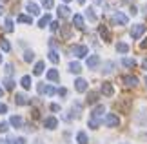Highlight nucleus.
I'll use <instances>...</instances> for the list:
<instances>
[{"mask_svg":"<svg viewBox=\"0 0 147 144\" xmlns=\"http://www.w3.org/2000/svg\"><path fill=\"white\" fill-rule=\"evenodd\" d=\"M104 122H105V126H109V128H116V126L120 124V119H118V115H115V113H107Z\"/></svg>","mask_w":147,"mask_h":144,"instance_id":"1","label":"nucleus"},{"mask_svg":"<svg viewBox=\"0 0 147 144\" xmlns=\"http://www.w3.org/2000/svg\"><path fill=\"white\" fill-rule=\"evenodd\" d=\"M71 53L78 57V59H82V57H86L87 55V46H80V44H76V46H73L71 48Z\"/></svg>","mask_w":147,"mask_h":144,"instance_id":"2","label":"nucleus"},{"mask_svg":"<svg viewBox=\"0 0 147 144\" xmlns=\"http://www.w3.org/2000/svg\"><path fill=\"white\" fill-rule=\"evenodd\" d=\"M145 33V26L144 24H136V26H133L131 27V37L134 38V40H138L140 37H142Z\"/></svg>","mask_w":147,"mask_h":144,"instance_id":"3","label":"nucleus"},{"mask_svg":"<svg viewBox=\"0 0 147 144\" xmlns=\"http://www.w3.org/2000/svg\"><path fill=\"white\" fill-rule=\"evenodd\" d=\"M111 20L115 22V24H120V26H127V22H129V18L122 13V11H116V13L113 15V18H111Z\"/></svg>","mask_w":147,"mask_h":144,"instance_id":"4","label":"nucleus"},{"mask_svg":"<svg viewBox=\"0 0 147 144\" xmlns=\"http://www.w3.org/2000/svg\"><path fill=\"white\" fill-rule=\"evenodd\" d=\"M134 120L140 124V126H145L147 124V108H142L140 111L134 115Z\"/></svg>","mask_w":147,"mask_h":144,"instance_id":"5","label":"nucleus"},{"mask_svg":"<svg viewBox=\"0 0 147 144\" xmlns=\"http://www.w3.org/2000/svg\"><path fill=\"white\" fill-rule=\"evenodd\" d=\"M122 80H123V84H125V86H129V88H134V86H138V78L134 77V75H125Z\"/></svg>","mask_w":147,"mask_h":144,"instance_id":"6","label":"nucleus"},{"mask_svg":"<svg viewBox=\"0 0 147 144\" xmlns=\"http://www.w3.org/2000/svg\"><path fill=\"white\" fill-rule=\"evenodd\" d=\"M75 89L78 93H84V91H87V82L84 78H76L75 80Z\"/></svg>","mask_w":147,"mask_h":144,"instance_id":"7","label":"nucleus"},{"mask_svg":"<svg viewBox=\"0 0 147 144\" xmlns=\"http://www.w3.org/2000/svg\"><path fill=\"white\" fill-rule=\"evenodd\" d=\"M38 93H46V95H55L56 89L53 86H46V84H40L38 86Z\"/></svg>","mask_w":147,"mask_h":144,"instance_id":"8","label":"nucleus"},{"mask_svg":"<svg viewBox=\"0 0 147 144\" xmlns=\"http://www.w3.org/2000/svg\"><path fill=\"white\" fill-rule=\"evenodd\" d=\"M105 111V108H104V104H98L96 108L93 109V113H91V119H96V120H100V117H102V113Z\"/></svg>","mask_w":147,"mask_h":144,"instance_id":"9","label":"nucleus"},{"mask_svg":"<svg viewBox=\"0 0 147 144\" xmlns=\"http://www.w3.org/2000/svg\"><path fill=\"white\" fill-rule=\"evenodd\" d=\"M98 64H100V57H98V55H91V57L87 59V68H89V70L96 68Z\"/></svg>","mask_w":147,"mask_h":144,"instance_id":"10","label":"nucleus"},{"mask_svg":"<svg viewBox=\"0 0 147 144\" xmlns=\"http://www.w3.org/2000/svg\"><path fill=\"white\" fill-rule=\"evenodd\" d=\"M44 126H46L47 130H55L56 126H58V120H56L55 117H47L46 120H44Z\"/></svg>","mask_w":147,"mask_h":144,"instance_id":"11","label":"nucleus"},{"mask_svg":"<svg viewBox=\"0 0 147 144\" xmlns=\"http://www.w3.org/2000/svg\"><path fill=\"white\" fill-rule=\"evenodd\" d=\"M15 102H16L18 106H26V104H29V99H27L24 93H18V95L15 97Z\"/></svg>","mask_w":147,"mask_h":144,"instance_id":"12","label":"nucleus"},{"mask_svg":"<svg viewBox=\"0 0 147 144\" xmlns=\"http://www.w3.org/2000/svg\"><path fill=\"white\" fill-rule=\"evenodd\" d=\"M9 124L13 126V128H20V126L24 124V120H22V117H18V115H13V117L9 119Z\"/></svg>","mask_w":147,"mask_h":144,"instance_id":"13","label":"nucleus"},{"mask_svg":"<svg viewBox=\"0 0 147 144\" xmlns=\"http://www.w3.org/2000/svg\"><path fill=\"white\" fill-rule=\"evenodd\" d=\"M102 93H104L105 97H111L113 93H115V89H113V86L109 82H104L102 84Z\"/></svg>","mask_w":147,"mask_h":144,"instance_id":"14","label":"nucleus"},{"mask_svg":"<svg viewBox=\"0 0 147 144\" xmlns=\"http://www.w3.org/2000/svg\"><path fill=\"white\" fill-rule=\"evenodd\" d=\"M26 9L29 11L31 15H38V13H40V8H38L35 2H27V4H26Z\"/></svg>","mask_w":147,"mask_h":144,"instance_id":"15","label":"nucleus"},{"mask_svg":"<svg viewBox=\"0 0 147 144\" xmlns=\"http://www.w3.org/2000/svg\"><path fill=\"white\" fill-rule=\"evenodd\" d=\"M98 31H100V35H102V38H104L105 42H109V40H111V33H109V29H107L105 26H100Z\"/></svg>","mask_w":147,"mask_h":144,"instance_id":"16","label":"nucleus"},{"mask_svg":"<svg viewBox=\"0 0 147 144\" xmlns=\"http://www.w3.org/2000/svg\"><path fill=\"white\" fill-rule=\"evenodd\" d=\"M73 26L78 27V29H82V27H84V18H82V15H75V16H73Z\"/></svg>","mask_w":147,"mask_h":144,"instance_id":"17","label":"nucleus"},{"mask_svg":"<svg viewBox=\"0 0 147 144\" xmlns=\"http://www.w3.org/2000/svg\"><path fill=\"white\" fill-rule=\"evenodd\" d=\"M76 141H78V144H87V133H86V131H78V133H76Z\"/></svg>","mask_w":147,"mask_h":144,"instance_id":"18","label":"nucleus"},{"mask_svg":"<svg viewBox=\"0 0 147 144\" xmlns=\"http://www.w3.org/2000/svg\"><path fill=\"white\" fill-rule=\"evenodd\" d=\"M20 84H22V88H24V89H29V88H31V77L24 75V77H22V80H20Z\"/></svg>","mask_w":147,"mask_h":144,"instance_id":"19","label":"nucleus"},{"mask_svg":"<svg viewBox=\"0 0 147 144\" xmlns=\"http://www.w3.org/2000/svg\"><path fill=\"white\" fill-rule=\"evenodd\" d=\"M69 13H71V9L67 8V5H60V8H58V15L62 16V18H65V16H69Z\"/></svg>","mask_w":147,"mask_h":144,"instance_id":"20","label":"nucleus"},{"mask_svg":"<svg viewBox=\"0 0 147 144\" xmlns=\"http://www.w3.org/2000/svg\"><path fill=\"white\" fill-rule=\"evenodd\" d=\"M122 64L125 66V68H134V66H136V60H134V59H127V57H123V59H122Z\"/></svg>","mask_w":147,"mask_h":144,"instance_id":"21","label":"nucleus"},{"mask_svg":"<svg viewBox=\"0 0 147 144\" xmlns=\"http://www.w3.org/2000/svg\"><path fill=\"white\" fill-rule=\"evenodd\" d=\"M116 51H118V53H127V51H129V46L125 42H118L116 44Z\"/></svg>","mask_w":147,"mask_h":144,"instance_id":"22","label":"nucleus"},{"mask_svg":"<svg viewBox=\"0 0 147 144\" xmlns=\"http://www.w3.org/2000/svg\"><path fill=\"white\" fill-rule=\"evenodd\" d=\"M69 71L71 73H80L82 71V66L78 64V62H71V64H69Z\"/></svg>","mask_w":147,"mask_h":144,"instance_id":"23","label":"nucleus"},{"mask_svg":"<svg viewBox=\"0 0 147 144\" xmlns=\"http://www.w3.org/2000/svg\"><path fill=\"white\" fill-rule=\"evenodd\" d=\"M49 22H51V16H49V15H46V16H42V18L38 20V27H46V26L49 24Z\"/></svg>","mask_w":147,"mask_h":144,"instance_id":"24","label":"nucleus"},{"mask_svg":"<svg viewBox=\"0 0 147 144\" xmlns=\"http://www.w3.org/2000/svg\"><path fill=\"white\" fill-rule=\"evenodd\" d=\"M49 60L53 62V64H58V60H60L58 53H56V51H53V49H51V51H49Z\"/></svg>","mask_w":147,"mask_h":144,"instance_id":"25","label":"nucleus"},{"mask_svg":"<svg viewBox=\"0 0 147 144\" xmlns=\"http://www.w3.org/2000/svg\"><path fill=\"white\" fill-rule=\"evenodd\" d=\"M47 78L53 80V82H56V80H58V71H56V70H49L47 71Z\"/></svg>","mask_w":147,"mask_h":144,"instance_id":"26","label":"nucleus"},{"mask_svg":"<svg viewBox=\"0 0 147 144\" xmlns=\"http://www.w3.org/2000/svg\"><path fill=\"white\" fill-rule=\"evenodd\" d=\"M33 73H35V75H42V73H44V62H36Z\"/></svg>","mask_w":147,"mask_h":144,"instance_id":"27","label":"nucleus"},{"mask_svg":"<svg viewBox=\"0 0 147 144\" xmlns=\"http://www.w3.org/2000/svg\"><path fill=\"white\" fill-rule=\"evenodd\" d=\"M113 70H115V62H105V64H104V73H105V75L111 73Z\"/></svg>","mask_w":147,"mask_h":144,"instance_id":"28","label":"nucleus"},{"mask_svg":"<svg viewBox=\"0 0 147 144\" xmlns=\"http://www.w3.org/2000/svg\"><path fill=\"white\" fill-rule=\"evenodd\" d=\"M96 100H98V93L91 91V93H89V97H87V102H89V104H94Z\"/></svg>","mask_w":147,"mask_h":144,"instance_id":"29","label":"nucleus"},{"mask_svg":"<svg viewBox=\"0 0 147 144\" xmlns=\"http://www.w3.org/2000/svg\"><path fill=\"white\" fill-rule=\"evenodd\" d=\"M86 15H87V18L91 20V22H96V15H94V11H93L91 8H89V9L86 11Z\"/></svg>","mask_w":147,"mask_h":144,"instance_id":"30","label":"nucleus"},{"mask_svg":"<svg viewBox=\"0 0 147 144\" xmlns=\"http://www.w3.org/2000/svg\"><path fill=\"white\" fill-rule=\"evenodd\" d=\"M18 22H22V24H31V16H27V15H20V16H18Z\"/></svg>","mask_w":147,"mask_h":144,"instance_id":"31","label":"nucleus"},{"mask_svg":"<svg viewBox=\"0 0 147 144\" xmlns=\"http://www.w3.org/2000/svg\"><path fill=\"white\" fill-rule=\"evenodd\" d=\"M4 86H5V89H9V91H11V89L15 88V82H13L11 78H5V80H4Z\"/></svg>","mask_w":147,"mask_h":144,"instance_id":"32","label":"nucleus"},{"mask_svg":"<svg viewBox=\"0 0 147 144\" xmlns=\"http://www.w3.org/2000/svg\"><path fill=\"white\" fill-rule=\"evenodd\" d=\"M33 59H35V53H33V51H26L24 53V60L26 62H31Z\"/></svg>","mask_w":147,"mask_h":144,"instance_id":"33","label":"nucleus"},{"mask_svg":"<svg viewBox=\"0 0 147 144\" xmlns=\"http://www.w3.org/2000/svg\"><path fill=\"white\" fill-rule=\"evenodd\" d=\"M98 126H100V120H96V119H89V128L96 130Z\"/></svg>","mask_w":147,"mask_h":144,"instance_id":"34","label":"nucleus"},{"mask_svg":"<svg viewBox=\"0 0 147 144\" xmlns=\"http://www.w3.org/2000/svg\"><path fill=\"white\" fill-rule=\"evenodd\" d=\"M0 46H2V49H4V51H9V49H11V46H9L7 40H0Z\"/></svg>","mask_w":147,"mask_h":144,"instance_id":"35","label":"nucleus"},{"mask_svg":"<svg viewBox=\"0 0 147 144\" xmlns=\"http://www.w3.org/2000/svg\"><path fill=\"white\" fill-rule=\"evenodd\" d=\"M9 130V124L7 122H0V133H5Z\"/></svg>","mask_w":147,"mask_h":144,"instance_id":"36","label":"nucleus"},{"mask_svg":"<svg viewBox=\"0 0 147 144\" xmlns=\"http://www.w3.org/2000/svg\"><path fill=\"white\" fill-rule=\"evenodd\" d=\"M42 5L47 8V9H51V8H53V0H42Z\"/></svg>","mask_w":147,"mask_h":144,"instance_id":"37","label":"nucleus"},{"mask_svg":"<svg viewBox=\"0 0 147 144\" xmlns=\"http://www.w3.org/2000/svg\"><path fill=\"white\" fill-rule=\"evenodd\" d=\"M62 35H64V38H69L71 37V29L69 27H64V29H62Z\"/></svg>","mask_w":147,"mask_h":144,"instance_id":"38","label":"nucleus"},{"mask_svg":"<svg viewBox=\"0 0 147 144\" xmlns=\"http://www.w3.org/2000/svg\"><path fill=\"white\" fill-rule=\"evenodd\" d=\"M5 29H7V31H13V22H11V18L5 20Z\"/></svg>","mask_w":147,"mask_h":144,"instance_id":"39","label":"nucleus"},{"mask_svg":"<svg viewBox=\"0 0 147 144\" xmlns=\"http://www.w3.org/2000/svg\"><path fill=\"white\" fill-rule=\"evenodd\" d=\"M58 95H60V97H65V95H67V89H65V88H60V89H58Z\"/></svg>","mask_w":147,"mask_h":144,"instance_id":"40","label":"nucleus"},{"mask_svg":"<svg viewBox=\"0 0 147 144\" xmlns=\"http://www.w3.org/2000/svg\"><path fill=\"white\" fill-rule=\"evenodd\" d=\"M5 111H7V106H5V104H2V102H0V113H5Z\"/></svg>","mask_w":147,"mask_h":144,"instance_id":"41","label":"nucleus"},{"mask_svg":"<svg viewBox=\"0 0 147 144\" xmlns=\"http://www.w3.org/2000/svg\"><path fill=\"white\" fill-rule=\"evenodd\" d=\"M5 71H7V75H11V73H13V66L7 64V66H5Z\"/></svg>","mask_w":147,"mask_h":144,"instance_id":"42","label":"nucleus"},{"mask_svg":"<svg viewBox=\"0 0 147 144\" xmlns=\"http://www.w3.org/2000/svg\"><path fill=\"white\" fill-rule=\"evenodd\" d=\"M58 29V22H53V24H51V31H56Z\"/></svg>","mask_w":147,"mask_h":144,"instance_id":"43","label":"nucleus"},{"mask_svg":"<svg viewBox=\"0 0 147 144\" xmlns=\"http://www.w3.org/2000/svg\"><path fill=\"white\" fill-rule=\"evenodd\" d=\"M58 109H60L58 104H51V111H58Z\"/></svg>","mask_w":147,"mask_h":144,"instance_id":"44","label":"nucleus"},{"mask_svg":"<svg viewBox=\"0 0 147 144\" xmlns=\"http://www.w3.org/2000/svg\"><path fill=\"white\" fill-rule=\"evenodd\" d=\"M140 48H142V49H147V38H145V40H142V44H140Z\"/></svg>","mask_w":147,"mask_h":144,"instance_id":"45","label":"nucleus"},{"mask_svg":"<svg viewBox=\"0 0 147 144\" xmlns=\"http://www.w3.org/2000/svg\"><path fill=\"white\" fill-rule=\"evenodd\" d=\"M13 144H26V141L24 139H16V141H13Z\"/></svg>","mask_w":147,"mask_h":144,"instance_id":"46","label":"nucleus"},{"mask_svg":"<svg viewBox=\"0 0 147 144\" xmlns=\"http://www.w3.org/2000/svg\"><path fill=\"white\" fill-rule=\"evenodd\" d=\"M142 66H144V70H147V59H145V60L142 62Z\"/></svg>","mask_w":147,"mask_h":144,"instance_id":"47","label":"nucleus"},{"mask_svg":"<svg viewBox=\"0 0 147 144\" xmlns=\"http://www.w3.org/2000/svg\"><path fill=\"white\" fill-rule=\"evenodd\" d=\"M2 13H4V8H2V5H0V16H2Z\"/></svg>","mask_w":147,"mask_h":144,"instance_id":"48","label":"nucleus"},{"mask_svg":"<svg viewBox=\"0 0 147 144\" xmlns=\"http://www.w3.org/2000/svg\"><path fill=\"white\" fill-rule=\"evenodd\" d=\"M78 2H80V4H84V2H86V0H78Z\"/></svg>","mask_w":147,"mask_h":144,"instance_id":"49","label":"nucleus"},{"mask_svg":"<svg viewBox=\"0 0 147 144\" xmlns=\"http://www.w3.org/2000/svg\"><path fill=\"white\" fill-rule=\"evenodd\" d=\"M0 97H2V88H0Z\"/></svg>","mask_w":147,"mask_h":144,"instance_id":"50","label":"nucleus"},{"mask_svg":"<svg viewBox=\"0 0 147 144\" xmlns=\"http://www.w3.org/2000/svg\"><path fill=\"white\" fill-rule=\"evenodd\" d=\"M145 86H147V77H145Z\"/></svg>","mask_w":147,"mask_h":144,"instance_id":"51","label":"nucleus"},{"mask_svg":"<svg viewBox=\"0 0 147 144\" xmlns=\"http://www.w3.org/2000/svg\"><path fill=\"white\" fill-rule=\"evenodd\" d=\"M64 2H71V0H64Z\"/></svg>","mask_w":147,"mask_h":144,"instance_id":"52","label":"nucleus"},{"mask_svg":"<svg viewBox=\"0 0 147 144\" xmlns=\"http://www.w3.org/2000/svg\"><path fill=\"white\" fill-rule=\"evenodd\" d=\"M0 62H2V55H0Z\"/></svg>","mask_w":147,"mask_h":144,"instance_id":"53","label":"nucleus"},{"mask_svg":"<svg viewBox=\"0 0 147 144\" xmlns=\"http://www.w3.org/2000/svg\"><path fill=\"white\" fill-rule=\"evenodd\" d=\"M38 142H40V141H38ZM38 142H36V144H38Z\"/></svg>","mask_w":147,"mask_h":144,"instance_id":"54","label":"nucleus"}]
</instances>
